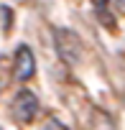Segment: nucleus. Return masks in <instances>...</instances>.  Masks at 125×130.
Returning a JSON list of instances; mask_svg holds the SVG:
<instances>
[{
    "mask_svg": "<svg viewBox=\"0 0 125 130\" xmlns=\"http://www.w3.org/2000/svg\"><path fill=\"white\" fill-rule=\"evenodd\" d=\"M54 41H56V51H59V56L64 59L67 64H77V61L82 59L84 46H82V38H79L74 31H69V28H56Z\"/></svg>",
    "mask_w": 125,
    "mask_h": 130,
    "instance_id": "obj_1",
    "label": "nucleus"
},
{
    "mask_svg": "<svg viewBox=\"0 0 125 130\" xmlns=\"http://www.w3.org/2000/svg\"><path fill=\"white\" fill-rule=\"evenodd\" d=\"M120 8H125V0H120Z\"/></svg>",
    "mask_w": 125,
    "mask_h": 130,
    "instance_id": "obj_6",
    "label": "nucleus"
},
{
    "mask_svg": "<svg viewBox=\"0 0 125 130\" xmlns=\"http://www.w3.org/2000/svg\"><path fill=\"white\" fill-rule=\"evenodd\" d=\"M46 130H67V127L61 125L59 120H49V122H46Z\"/></svg>",
    "mask_w": 125,
    "mask_h": 130,
    "instance_id": "obj_4",
    "label": "nucleus"
},
{
    "mask_svg": "<svg viewBox=\"0 0 125 130\" xmlns=\"http://www.w3.org/2000/svg\"><path fill=\"white\" fill-rule=\"evenodd\" d=\"M38 110H41L38 97H36L31 89H21V92L13 97V102H10V112H13V117H15L21 125L33 122L36 115H38Z\"/></svg>",
    "mask_w": 125,
    "mask_h": 130,
    "instance_id": "obj_2",
    "label": "nucleus"
},
{
    "mask_svg": "<svg viewBox=\"0 0 125 130\" xmlns=\"http://www.w3.org/2000/svg\"><path fill=\"white\" fill-rule=\"evenodd\" d=\"M33 74H36V56L26 43H21L13 56V77L18 82H28Z\"/></svg>",
    "mask_w": 125,
    "mask_h": 130,
    "instance_id": "obj_3",
    "label": "nucleus"
},
{
    "mask_svg": "<svg viewBox=\"0 0 125 130\" xmlns=\"http://www.w3.org/2000/svg\"><path fill=\"white\" fill-rule=\"evenodd\" d=\"M92 3H95V8H97V10H105V5H107V0H92Z\"/></svg>",
    "mask_w": 125,
    "mask_h": 130,
    "instance_id": "obj_5",
    "label": "nucleus"
}]
</instances>
